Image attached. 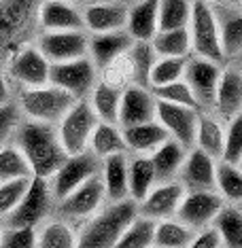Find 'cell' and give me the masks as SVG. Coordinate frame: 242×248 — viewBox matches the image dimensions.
Here are the masks:
<instances>
[{
    "instance_id": "8fae6325",
    "label": "cell",
    "mask_w": 242,
    "mask_h": 248,
    "mask_svg": "<svg viewBox=\"0 0 242 248\" xmlns=\"http://www.w3.org/2000/svg\"><path fill=\"white\" fill-rule=\"evenodd\" d=\"M89 36L85 30H43L36 41V49L49 64H60L87 55Z\"/></svg>"
},
{
    "instance_id": "f6af8a7d",
    "label": "cell",
    "mask_w": 242,
    "mask_h": 248,
    "mask_svg": "<svg viewBox=\"0 0 242 248\" xmlns=\"http://www.w3.org/2000/svg\"><path fill=\"white\" fill-rule=\"evenodd\" d=\"M30 178H15L0 183V221L17 206V202L21 200V195L26 193L28 185H30Z\"/></svg>"
},
{
    "instance_id": "e575fe53",
    "label": "cell",
    "mask_w": 242,
    "mask_h": 248,
    "mask_svg": "<svg viewBox=\"0 0 242 248\" xmlns=\"http://www.w3.org/2000/svg\"><path fill=\"white\" fill-rule=\"evenodd\" d=\"M151 47L157 58H189L191 41L187 28L177 30H160L151 38Z\"/></svg>"
},
{
    "instance_id": "d6a6232c",
    "label": "cell",
    "mask_w": 242,
    "mask_h": 248,
    "mask_svg": "<svg viewBox=\"0 0 242 248\" xmlns=\"http://www.w3.org/2000/svg\"><path fill=\"white\" fill-rule=\"evenodd\" d=\"M195 231L181 223L178 218H160L153 229V246L155 248H187L194 240Z\"/></svg>"
},
{
    "instance_id": "30bf717a",
    "label": "cell",
    "mask_w": 242,
    "mask_h": 248,
    "mask_svg": "<svg viewBox=\"0 0 242 248\" xmlns=\"http://www.w3.org/2000/svg\"><path fill=\"white\" fill-rule=\"evenodd\" d=\"M104 200L106 193L102 178H100V174H94L77 189H72L66 197H62L58 202V212L64 221H87L92 214L102 208Z\"/></svg>"
},
{
    "instance_id": "52a82bcc",
    "label": "cell",
    "mask_w": 242,
    "mask_h": 248,
    "mask_svg": "<svg viewBox=\"0 0 242 248\" xmlns=\"http://www.w3.org/2000/svg\"><path fill=\"white\" fill-rule=\"evenodd\" d=\"M51 206V193H49L47 178L32 176L26 193L21 195L17 206L2 218L4 227H38L47 217Z\"/></svg>"
},
{
    "instance_id": "1f68e13d",
    "label": "cell",
    "mask_w": 242,
    "mask_h": 248,
    "mask_svg": "<svg viewBox=\"0 0 242 248\" xmlns=\"http://www.w3.org/2000/svg\"><path fill=\"white\" fill-rule=\"evenodd\" d=\"M155 185V174L151 166L149 155H136L134 159H128V197L138 202L145 200V195Z\"/></svg>"
},
{
    "instance_id": "3957f363",
    "label": "cell",
    "mask_w": 242,
    "mask_h": 248,
    "mask_svg": "<svg viewBox=\"0 0 242 248\" xmlns=\"http://www.w3.org/2000/svg\"><path fill=\"white\" fill-rule=\"evenodd\" d=\"M75 102L77 98H72L68 92L47 83L41 87H24L19 98V108L24 110L26 119L58 125V121Z\"/></svg>"
},
{
    "instance_id": "f35d334b",
    "label": "cell",
    "mask_w": 242,
    "mask_h": 248,
    "mask_svg": "<svg viewBox=\"0 0 242 248\" xmlns=\"http://www.w3.org/2000/svg\"><path fill=\"white\" fill-rule=\"evenodd\" d=\"M191 15V0H160L157 7V32L187 28Z\"/></svg>"
},
{
    "instance_id": "4fadbf2b",
    "label": "cell",
    "mask_w": 242,
    "mask_h": 248,
    "mask_svg": "<svg viewBox=\"0 0 242 248\" xmlns=\"http://www.w3.org/2000/svg\"><path fill=\"white\" fill-rule=\"evenodd\" d=\"M221 64L204 58H187V64H185V72H183V81L189 85L194 98L198 100L200 108L208 110L212 108V102H215V89L219 83V77H221Z\"/></svg>"
},
{
    "instance_id": "ffe728a7",
    "label": "cell",
    "mask_w": 242,
    "mask_h": 248,
    "mask_svg": "<svg viewBox=\"0 0 242 248\" xmlns=\"http://www.w3.org/2000/svg\"><path fill=\"white\" fill-rule=\"evenodd\" d=\"M36 21L43 30H85L79 4L68 0H43Z\"/></svg>"
},
{
    "instance_id": "f907efd6",
    "label": "cell",
    "mask_w": 242,
    "mask_h": 248,
    "mask_svg": "<svg viewBox=\"0 0 242 248\" xmlns=\"http://www.w3.org/2000/svg\"><path fill=\"white\" fill-rule=\"evenodd\" d=\"M208 4H227V0H204Z\"/></svg>"
},
{
    "instance_id": "60d3db41",
    "label": "cell",
    "mask_w": 242,
    "mask_h": 248,
    "mask_svg": "<svg viewBox=\"0 0 242 248\" xmlns=\"http://www.w3.org/2000/svg\"><path fill=\"white\" fill-rule=\"evenodd\" d=\"M100 78L109 85H115V87H128V85H134V62L130 58V51L121 53L119 58H115L111 64H106L102 70H100Z\"/></svg>"
},
{
    "instance_id": "83f0119b",
    "label": "cell",
    "mask_w": 242,
    "mask_h": 248,
    "mask_svg": "<svg viewBox=\"0 0 242 248\" xmlns=\"http://www.w3.org/2000/svg\"><path fill=\"white\" fill-rule=\"evenodd\" d=\"M223 140H225V125L210 112H202L198 115V125H195V140L194 146L210 155L212 159H221L223 151Z\"/></svg>"
},
{
    "instance_id": "8d00e7d4",
    "label": "cell",
    "mask_w": 242,
    "mask_h": 248,
    "mask_svg": "<svg viewBox=\"0 0 242 248\" xmlns=\"http://www.w3.org/2000/svg\"><path fill=\"white\" fill-rule=\"evenodd\" d=\"M215 191L225 202L240 204V197H242V172H240V168L219 159L215 163Z\"/></svg>"
},
{
    "instance_id": "d590c367",
    "label": "cell",
    "mask_w": 242,
    "mask_h": 248,
    "mask_svg": "<svg viewBox=\"0 0 242 248\" xmlns=\"http://www.w3.org/2000/svg\"><path fill=\"white\" fill-rule=\"evenodd\" d=\"M153 229L155 221L143 214H136L128 227L121 231V235L113 244V248H151L153 246Z\"/></svg>"
},
{
    "instance_id": "ab89813d",
    "label": "cell",
    "mask_w": 242,
    "mask_h": 248,
    "mask_svg": "<svg viewBox=\"0 0 242 248\" xmlns=\"http://www.w3.org/2000/svg\"><path fill=\"white\" fill-rule=\"evenodd\" d=\"M185 64H187V58H155L149 70L147 85L160 87V85H168V83L183 78Z\"/></svg>"
},
{
    "instance_id": "7402d4cb",
    "label": "cell",
    "mask_w": 242,
    "mask_h": 248,
    "mask_svg": "<svg viewBox=\"0 0 242 248\" xmlns=\"http://www.w3.org/2000/svg\"><path fill=\"white\" fill-rule=\"evenodd\" d=\"M240 106H242L240 70L236 68V66H227V68L221 70V77H219L212 108H215L217 115H221L225 121H229L232 117L240 115Z\"/></svg>"
},
{
    "instance_id": "603a6c76",
    "label": "cell",
    "mask_w": 242,
    "mask_h": 248,
    "mask_svg": "<svg viewBox=\"0 0 242 248\" xmlns=\"http://www.w3.org/2000/svg\"><path fill=\"white\" fill-rule=\"evenodd\" d=\"M134 41L130 38L126 30H115V32H98V34L89 36L87 45V58L94 62L98 70H102L106 64H111L115 58L126 53Z\"/></svg>"
},
{
    "instance_id": "4316f807",
    "label": "cell",
    "mask_w": 242,
    "mask_h": 248,
    "mask_svg": "<svg viewBox=\"0 0 242 248\" xmlns=\"http://www.w3.org/2000/svg\"><path fill=\"white\" fill-rule=\"evenodd\" d=\"M100 166V178L104 185V193L111 202H119L128 197V157L126 153H115L104 157Z\"/></svg>"
},
{
    "instance_id": "ac0fdd59",
    "label": "cell",
    "mask_w": 242,
    "mask_h": 248,
    "mask_svg": "<svg viewBox=\"0 0 242 248\" xmlns=\"http://www.w3.org/2000/svg\"><path fill=\"white\" fill-rule=\"evenodd\" d=\"M215 163L217 159H212L198 146H191L187 149V155L181 163L177 180L183 185L185 191L215 189Z\"/></svg>"
},
{
    "instance_id": "484cf974",
    "label": "cell",
    "mask_w": 242,
    "mask_h": 248,
    "mask_svg": "<svg viewBox=\"0 0 242 248\" xmlns=\"http://www.w3.org/2000/svg\"><path fill=\"white\" fill-rule=\"evenodd\" d=\"M121 134L123 142H126V151H132L136 155H151L168 138V132L155 119L121 127Z\"/></svg>"
},
{
    "instance_id": "2e32d148",
    "label": "cell",
    "mask_w": 242,
    "mask_h": 248,
    "mask_svg": "<svg viewBox=\"0 0 242 248\" xmlns=\"http://www.w3.org/2000/svg\"><path fill=\"white\" fill-rule=\"evenodd\" d=\"M155 95L145 85H128L121 89L119 117L117 125L128 127L136 123H147L155 119Z\"/></svg>"
},
{
    "instance_id": "8992f818",
    "label": "cell",
    "mask_w": 242,
    "mask_h": 248,
    "mask_svg": "<svg viewBox=\"0 0 242 248\" xmlns=\"http://www.w3.org/2000/svg\"><path fill=\"white\" fill-rule=\"evenodd\" d=\"M43 0H0V49L15 51L21 47V36L30 32L38 17V7Z\"/></svg>"
},
{
    "instance_id": "7a4b0ae2",
    "label": "cell",
    "mask_w": 242,
    "mask_h": 248,
    "mask_svg": "<svg viewBox=\"0 0 242 248\" xmlns=\"http://www.w3.org/2000/svg\"><path fill=\"white\" fill-rule=\"evenodd\" d=\"M138 214V204L130 197L111 202L104 210L89 217L85 227L77 233V248H113L121 231Z\"/></svg>"
},
{
    "instance_id": "7dc6e473",
    "label": "cell",
    "mask_w": 242,
    "mask_h": 248,
    "mask_svg": "<svg viewBox=\"0 0 242 248\" xmlns=\"http://www.w3.org/2000/svg\"><path fill=\"white\" fill-rule=\"evenodd\" d=\"M19 123V108L13 102H7L0 106V144L9 142V138L13 136L15 127Z\"/></svg>"
},
{
    "instance_id": "ba28073f",
    "label": "cell",
    "mask_w": 242,
    "mask_h": 248,
    "mask_svg": "<svg viewBox=\"0 0 242 248\" xmlns=\"http://www.w3.org/2000/svg\"><path fill=\"white\" fill-rule=\"evenodd\" d=\"M98 172H100V159L92 151H83L79 155H68L60 163L58 170L47 178L51 200L60 202L72 189H77L81 183H85L87 178H92Z\"/></svg>"
},
{
    "instance_id": "44dd1931",
    "label": "cell",
    "mask_w": 242,
    "mask_h": 248,
    "mask_svg": "<svg viewBox=\"0 0 242 248\" xmlns=\"http://www.w3.org/2000/svg\"><path fill=\"white\" fill-rule=\"evenodd\" d=\"M215 21L219 30V43H221L223 60H232L242 49V17L240 7L232 4H212Z\"/></svg>"
},
{
    "instance_id": "7bdbcfd3",
    "label": "cell",
    "mask_w": 242,
    "mask_h": 248,
    "mask_svg": "<svg viewBox=\"0 0 242 248\" xmlns=\"http://www.w3.org/2000/svg\"><path fill=\"white\" fill-rule=\"evenodd\" d=\"M221 161L238 166L242 163V117L236 115L225 125V140L221 151Z\"/></svg>"
},
{
    "instance_id": "9a60e30c",
    "label": "cell",
    "mask_w": 242,
    "mask_h": 248,
    "mask_svg": "<svg viewBox=\"0 0 242 248\" xmlns=\"http://www.w3.org/2000/svg\"><path fill=\"white\" fill-rule=\"evenodd\" d=\"M49 62L36 45H21L11 53V77L24 87H41L49 83Z\"/></svg>"
},
{
    "instance_id": "bcb514c9",
    "label": "cell",
    "mask_w": 242,
    "mask_h": 248,
    "mask_svg": "<svg viewBox=\"0 0 242 248\" xmlns=\"http://www.w3.org/2000/svg\"><path fill=\"white\" fill-rule=\"evenodd\" d=\"M34 227H4L0 248H34Z\"/></svg>"
},
{
    "instance_id": "277c9868",
    "label": "cell",
    "mask_w": 242,
    "mask_h": 248,
    "mask_svg": "<svg viewBox=\"0 0 242 248\" xmlns=\"http://www.w3.org/2000/svg\"><path fill=\"white\" fill-rule=\"evenodd\" d=\"M189 41H191V53L198 58L223 64V51L219 43V30L215 21V11L212 4L204 0H191V15H189Z\"/></svg>"
},
{
    "instance_id": "836d02e7",
    "label": "cell",
    "mask_w": 242,
    "mask_h": 248,
    "mask_svg": "<svg viewBox=\"0 0 242 248\" xmlns=\"http://www.w3.org/2000/svg\"><path fill=\"white\" fill-rule=\"evenodd\" d=\"M34 248H77V231L64 218L47 221L36 229Z\"/></svg>"
},
{
    "instance_id": "d6986e66",
    "label": "cell",
    "mask_w": 242,
    "mask_h": 248,
    "mask_svg": "<svg viewBox=\"0 0 242 248\" xmlns=\"http://www.w3.org/2000/svg\"><path fill=\"white\" fill-rule=\"evenodd\" d=\"M81 13H83V26L92 34L123 30L128 19V7L121 2H115V0H96V2H89Z\"/></svg>"
},
{
    "instance_id": "f546056e",
    "label": "cell",
    "mask_w": 242,
    "mask_h": 248,
    "mask_svg": "<svg viewBox=\"0 0 242 248\" xmlns=\"http://www.w3.org/2000/svg\"><path fill=\"white\" fill-rule=\"evenodd\" d=\"M87 151H92L98 159H104V157L115 155V153H126V142H123L121 127L117 123L98 121L92 136H89Z\"/></svg>"
},
{
    "instance_id": "816d5d0a",
    "label": "cell",
    "mask_w": 242,
    "mask_h": 248,
    "mask_svg": "<svg viewBox=\"0 0 242 248\" xmlns=\"http://www.w3.org/2000/svg\"><path fill=\"white\" fill-rule=\"evenodd\" d=\"M68 2H72V4H83L85 0H68Z\"/></svg>"
},
{
    "instance_id": "9c48e42d",
    "label": "cell",
    "mask_w": 242,
    "mask_h": 248,
    "mask_svg": "<svg viewBox=\"0 0 242 248\" xmlns=\"http://www.w3.org/2000/svg\"><path fill=\"white\" fill-rule=\"evenodd\" d=\"M96 81H98V68L87 55L49 66V83L68 92L77 100H85Z\"/></svg>"
},
{
    "instance_id": "e0dca14e",
    "label": "cell",
    "mask_w": 242,
    "mask_h": 248,
    "mask_svg": "<svg viewBox=\"0 0 242 248\" xmlns=\"http://www.w3.org/2000/svg\"><path fill=\"white\" fill-rule=\"evenodd\" d=\"M183 195H185V189L178 180L155 183L149 193L145 195V200L138 202V214L153 218V221L170 218L177 214V208L181 204Z\"/></svg>"
},
{
    "instance_id": "d4e9b609",
    "label": "cell",
    "mask_w": 242,
    "mask_h": 248,
    "mask_svg": "<svg viewBox=\"0 0 242 248\" xmlns=\"http://www.w3.org/2000/svg\"><path fill=\"white\" fill-rule=\"evenodd\" d=\"M157 7L160 0H140L132 9H128L123 30L130 34L132 41L151 43V38L157 34Z\"/></svg>"
},
{
    "instance_id": "5b68a950",
    "label": "cell",
    "mask_w": 242,
    "mask_h": 248,
    "mask_svg": "<svg viewBox=\"0 0 242 248\" xmlns=\"http://www.w3.org/2000/svg\"><path fill=\"white\" fill-rule=\"evenodd\" d=\"M96 123H98V117L94 115L87 98L77 100V102L70 106L68 112H66L58 121V125H55L60 144L66 155H79V153H83V151H87L89 136H92Z\"/></svg>"
},
{
    "instance_id": "db71d44e",
    "label": "cell",
    "mask_w": 242,
    "mask_h": 248,
    "mask_svg": "<svg viewBox=\"0 0 242 248\" xmlns=\"http://www.w3.org/2000/svg\"><path fill=\"white\" fill-rule=\"evenodd\" d=\"M151 248H155V246H151Z\"/></svg>"
},
{
    "instance_id": "74e56055",
    "label": "cell",
    "mask_w": 242,
    "mask_h": 248,
    "mask_svg": "<svg viewBox=\"0 0 242 248\" xmlns=\"http://www.w3.org/2000/svg\"><path fill=\"white\" fill-rule=\"evenodd\" d=\"M32 170L28 166L24 153L15 142L0 144V183L15 178H30Z\"/></svg>"
},
{
    "instance_id": "f1b7e54d",
    "label": "cell",
    "mask_w": 242,
    "mask_h": 248,
    "mask_svg": "<svg viewBox=\"0 0 242 248\" xmlns=\"http://www.w3.org/2000/svg\"><path fill=\"white\" fill-rule=\"evenodd\" d=\"M87 102L92 106L94 115L98 117V121L106 123H117L119 117V102H121V89L115 85H109L102 78L96 81L92 92L87 95Z\"/></svg>"
},
{
    "instance_id": "6da1fadb",
    "label": "cell",
    "mask_w": 242,
    "mask_h": 248,
    "mask_svg": "<svg viewBox=\"0 0 242 248\" xmlns=\"http://www.w3.org/2000/svg\"><path fill=\"white\" fill-rule=\"evenodd\" d=\"M13 134L15 144L19 146L32 170V176L49 178L60 168V163L68 157L60 144L58 129L51 123L26 119L24 123H17Z\"/></svg>"
},
{
    "instance_id": "c3c4849f",
    "label": "cell",
    "mask_w": 242,
    "mask_h": 248,
    "mask_svg": "<svg viewBox=\"0 0 242 248\" xmlns=\"http://www.w3.org/2000/svg\"><path fill=\"white\" fill-rule=\"evenodd\" d=\"M187 248H223V244H221V238H219L215 227L208 225V227L195 231L194 240L189 242Z\"/></svg>"
},
{
    "instance_id": "4dcf8cb0",
    "label": "cell",
    "mask_w": 242,
    "mask_h": 248,
    "mask_svg": "<svg viewBox=\"0 0 242 248\" xmlns=\"http://www.w3.org/2000/svg\"><path fill=\"white\" fill-rule=\"evenodd\" d=\"M212 227L225 248H242V212L238 204L225 202L212 221Z\"/></svg>"
},
{
    "instance_id": "b9f144b4",
    "label": "cell",
    "mask_w": 242,
    "mask_h": 248,
    "mask_svg": "<svg viewBox=\"0 0 242 248\" xmlns=\"http://www.w3.org/2000/svg\"><path fill=\"white\" fill-rule=\"evenodd\" d=\"M153 92L155 100H161V102H170V104H178V106H189V108H195V110H202L198 100L194 98L189 85L178 78L174 83H168V85H160V87H149Z\"/></svg>"
},
{
    "instance_id": "681fc988",
    "label": "cell",
    "mask_w": 242,
    "mask_h": 248,
    "mask_svg": "<svg viewBox=\"0 0 242 248\" xmlns=\"http://www.w3.org/2000/svg\"><path fill=\"white\" fill-rule=\"evenodd\" d=\"M11 102V89H9V83H7V77L4 72L0 70V106Z\"/></svg>"
},
{
    "instance_id": "f5cc1de1",
    "label": "cell",
    "mask_w": 242,
    "mask_h": 248,
    "mask_svg": "<svg viewBox=\"0 0 242 248\" xmlns=\"http://www.w3.org/2000/svg\"><path fill=\"white\" fill-rule=\"evenodd\" d=\"M2 231H4V225L0 223V238H2Z\"/></svg>"
},
{
    "instance_id": "ee69618b",
    "label": "cell",
    "mask_w": 242,
    "mask_h": 248,
    "mask_svg": "<svg viewBox=\"0 0 242 248\" xmlns=\"http://www.w3.org/2000/svg\"><path fill=\"white\" fill-rule=\"evenodd\" d=\"M130 58L134 62V85H147V78H149V70H151V64L155 62V51L151 47V43H140V41H134L130 45Z\"/></svg>"
},
{
    "instance_id": "5bb4252c",
    "label": "cell",
    "mask_w": 242,
    "mask_h": 248,
    "mask_svg": "<svg viewBox=\"0 0 242 248\" xmlns=\"http://www.w3.org/2000/svg\"><path fill=\"white\" fill-rule=\"evenodd\" d=\"M200 110L189 106H178L170 102H155V121L168 132V136L181 142L185 149H191L195 140V125H198Z\"/></svg>"
},
{
    "instance_id": "cb8c5ba5",
    "label": "cell",
    "mask_w": 242,
    "mask_h": 248,
    "mask_svg": "<svg viewBox=\"0 0 242 248\" xmlns=\"http://www.w3.org/2000/svg\"><path fill=\"white\" fill-rule=\"evenodd\" d=\"M185 155H187V149H185L181 142H177L174 138L168 136L164 142L149 155L151 166H153V174H155V183L177 180Z\"/></svg>"
},
{
    "instance_id": "7c38bea8",
    "label": "cell",
    "mask_w": 242,
    "mask_h": 248,
    "mask_svg": "<svg viewBox=\"0 0 242 248\" xmlns=\"http://www.w3.org/2000/svg\"><path fill=\"white\" fill-rule=\"evenodd\" d=\"M223 204H225V200L215 189L185 191L174 218H178V221L185 223L187 227L198 231V229H204L208 225H212L217 212L223 208Z\"/></svg>"
}]
</instances>
